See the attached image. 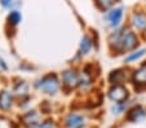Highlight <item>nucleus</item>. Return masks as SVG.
<instances>
[{"instance_id":"nucleus-10","label":"nucleus","mask_w":146,"mask_h":128,"mask_svg":"<svg viewBox=\"0 0 146 128\" xmlns=\"http://www.w3.org/2000/svg\"><path fill=\"white\" fill-rule=\"evenodd\" d=\"M92 83V78L89 76L88 72L86 71H82L78 75V84H79L80 87H83V88H87V87H89Z\"/></svg>"},{"instance_id":"nucleus-15","label":"nucleus","mask_w":146,"mask_h":128,"mask_svg":"<svg viewBox=\"0 0 146 128\" xmlns=\"http://www.w3.org/2000/svg\"><path fill=\"white\" fill-rule=\"evenodd\" d=\"M146 54V49L143 48V49H140V50H136V52H133L132 54H129V56L127 57V60H125V62H133V61H137V60H140L142 56H145Z\"/></svg>"},{"instance_id":"nucleus-5","label":"nucleus","mask_w":146,"mask_h":128,"mask_svg":"<svg viewBox=\"0 0 146 128\" xmlns=\"http://www.w3.org/2000/svg\"><path fill=\"white\" fill-rule=\"evenodd\" d=\"M62 79H64L65 86L70 87V88H74L78 86V74L72 70H66L62 75Z\"/></svg>"},{"instance_id":"nucleus-7","label":"nucleus","mask_w":146,"mask_h":128,"mask_svg":"<svg viewBox=\"0 0 146 128\" xmlns=\"http://www.w3.org/2000/svg\"><path fill=\"white\" fill-rule=\"evenodd\" d=\"M84 124V119L83 117L78 114H70L66 119V125L69 128H80Z\"/></svg>"},{"instance_id":"nucleus-19","label":"nucleus","mask_w":146,"mask_h":128,"mask_svg":"<svg viewBox=\"0 0 146 128\" xmlns=\"http://www.w3.org/2000/svg\"><path fill=\"white\" fill-rule=\"evenodd\" d=\"M0 4L3 8H9L13 4V0H0Z\"/></svg>"},{"instance_id":"nucleus-16","label":"nucleus","mask_w":146,"mask_h":128,"mask_svg":"<svg viewBox=\"0 0 146 128\" xmlns=\"http://www.w3.org/2000/svg\"><path fill=\"white\" fill-rule=\"evenodd\" d=\"M115 3V0H96V5L98 7L101 11H106V9L111 8Z\"/></svg>"},{"instance_id":"nucleus-17","label":"nucleus","mask_w":146,"mask_h":128,"mask_svg":"<svg viewBox=\"0 0 146 128\" xmlns=\"http://www.w3.org/2000/svg\"><path fill=\"white\" fill-rule=\"evenodd\" d=\"M8 21L11 25H17L21 22V13L18 11H12L8 14Z\"/></svg>"},{"instance_id":"nucleus-1","label":"nucleus","mask_w":146,"mask_h":128,"mask_svg":"<svg viewBox=\"0 0 146 128\" xmlns=\"http://www.w3.org/2000/svg\"><path fill=\"white\" fill-rule=\"evenodd\" d=\"M114 43L120 50H131L137 45V38L133 32L123 29V30L115 32Z\"/></svg>"},{"instance_id":"nucleus-21","label":"nucleus","mask_w":146,"mask_h":128,"mask_svg":"<svg viewBox=\"0 0 146 128\" xmlns=\"http://www.w3.org/2000/svg\"><path fill=\"white\" fill-rule=\"evenodd\" d=\"M31 128H34V127H31Z\"/></svg>"},{"instance_id":"nucleus-11","label":"nucleus","mask_w":146,"mask_h":128,"mask_svg":"<svg viewBox=\"0 0 146 128\" xmlns=\"http://www.w3.org/2000/svg\"><path fill=\"white\" fill-rule=\"evenodd\" d=\"M22 122L25 123L26 125H35V124H38V122H39V115L36 114L35 111L27 113V114L22 118Z\"/></svg>"},{"instance_id":"nucleus-8","label":"nucleus","mask_w":146,"mask_h":128,"mask_svg":"<svg viewBox=\"0 0 146 128\" xmlns=\"http://www.w3.org/2000/svg\"><path fill=\"white\" fill-rule=\"evenodd\" d=\"M121 16H123V9L121 8H116V9H114V11H111L108 17L109 23H110L111 26H118L121 21Z\"/></svg>"},{"instance_id":"nucleus-9","label":"nucleus","mask_w":146,"mask_h":128,"mask_svg":"<svg viewBox=\"0 0 146 128\" xmlns=\"http://www.w3.org/2000/svg\"><path fill=\"white\" fill-rule=\"evenodd\" d=\"M12 95L8 92V91H3V92H0V109H3V110H8L9 107L12 106Z\"/></svg>"},{"instance_id":"nucleus-18","label":"nucleus","mask_w":146,"mask_h":128,"mask_svg":"<svg viewBox=\"0 0 146 128\" xmlns=\"http://www.w3.org/2000/svg\"><path fill=\"white\" fill-rule=\"evenodd\" d=\"M110 80L113 82L114 84H119L124 80V74L123 71H114L110 75Z\"/></svg>"},{"instance_id":"nucleus-3","label":"nucleus","mask_w":146,"mask_h":128,"mask_svg":"<svg viewBox=\"0 0 146 128\" xmlns=\"http://www.w3.org/2000/svg\"><path fill=\"white\" fill-rule=\"evenodd\" d=\"M109 97L114 101V102H123L125 98L128 97V91L127 88H124L123 86H114L113 88L109 91Z\"/></svg>"},{"instance_id":"nucleus-12","label":"nucleus","mask_w":146,"mask_h":128,"mask_svg":"<svg viewBox=\"0 0 146 128\" xmlns=\"http://www.w3.org/2000/svg\"><path fill=\"white\" fill-rule=\"evenodd\" d=\"M133 82H135L136 86H138V84L145 86L146 84V70L141 69V70H138V71H136L135 75H133Z\"/></svg>"},{"instance_id":"nucleus-14","label":"nucleus","mask_w":146,"mask_h":128,"mask_svg":"<svg viewBox=\"0 0 146 128\" xmlns=\"http://www.w3.org/2000/svg\"><path fill=\"white\" fill-rule=\"evenodd\" d=\"M91 47H92L91 39H89L88 36H84V38L82 39V43H80V53H82V54L88 53L89 49H91Z\"/></svg>"},{"instance_id":"nucleus-20","label":"nucleus","mask_w":146,"mask_h":128,"mask_svg":"<svg viewBox=\"0 0 146 128\" xmlns=\"http://www.w3.org/2000/svg\"><path fill=\"white\" fill-rule=\"evenodd\" d=\"M5 70H7V65H5V62H4V60L0 57V72L5 71Z\"/></svg>"},{"instance_id":"nucleus-2","label":"nucleus","mask_w":146,"mask_h":128,"mask_svg":"<svg viewBox=\"0 0 146 128\" xmlns=\"http://www.w3.org/2000/svg\"><path fill=\"white\" fill-rule=\"evenodd\" d=\"M38 88L41 89L43 92L48 93V95H54L60 88V82L56 74H48L44 78L39 80L38 83Z\"/></svg>"},{"instance_id":"nucleus-4","label":"nucleus","mask_w":146,"mask_h":128,"mask_svg":"<svg viewBox=\"0 0 146 128\" xmlns=\"http://www.w3.org/2000/svg\"><path fill=\"white\" fill-rule=\"evenodd\" d=\"M132 25L137 30L145 31L146 30V14L141 12H136L132 14Z\"/></svg>"},{"instance_id":"nucleus-13","label":"nucleus","mask_w":146,"mask_h":128,"mask_svg":"<svg viewBox=\"0 0 146 128\" xmlns=\"http://www.w3.org/2000/svg\"><path fill=\"white\" fill-rule=\"evenodd\" d=\"M27 89H29V86L25 83V82H21V83H18L16 87H14L13 92L16 96H18V97H22V96H26L27 95Z\"/></svg>"},{"instance_id":"nucleus-6","label":"nucleus","mask_w":146,"mask_h":128,"mask_svg":"<svg viewBox=\"0 0 146 128\" xmlns=\"http://www.w3.org/2000/svg\"><path fill=\"white\" fill-rule=\"evenodd\" d=\"M146 118V111L143 110V107L141 106H136L135 109H132L128 114V119L131 122H140V120L145 119Z\"/></svg>"}]
</instances>
